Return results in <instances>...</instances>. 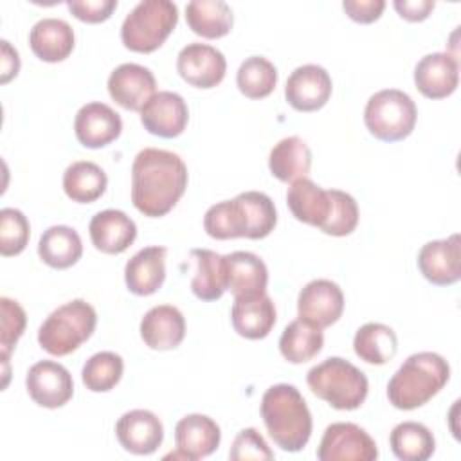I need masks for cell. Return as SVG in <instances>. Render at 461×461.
I'll return each mask as SVG.
<instances>
[{"label": "cell", "mask_w": 461, "mask_h": 461, "mask_svg": "<svg viewBox=\"0 0 461 461\" xmlns=\"http://www.w3.org/2000/svg\"><path fill=\"white\" fill-rule=\"evenodd\" d=\"M187 166L167 149L144 148L131 164V202L148 218L167 214L184 196Z\"/></svg>", "instance_id": "cell-1"}, {"label": "cell", "mask_w": 461, "mask_h": 461, "mask_svg": "<svg viewBox=\"0 0 461 461\" xmlns=\"http://www.w3.org/2000/svg\"><path fill=\"white\" fill-rule=\"evenodd\" d=\"M261 418L272 441L285 452H299L312 436V412L295 385L276 384L261 398Z\"/></svg>", "instance_id": "cell-2"}, {"label": "cell", "mask_w": 461, "mask_h": 461, "mask_svg": "<svg viewBox=\"0 0 461 461\" xmlns=\"http://www.w3.org/2000/svg\"><path fill=\"white\" fill-rule=\"evenodd\" d=\"M448 362L432 351H420L396 369L387 384L389 403L400 411H414L432 400L448 382Z\"/></svg>", "instance_id": "cell-3"}, {"label": "cell", "mask_w": 461, "mask_h": 461, "mask_svg": "<svg viewBox=\"0 0 461 461\" xmlns=\"http://www.w3.org/2000/svg\"><path fill=\"white\" fill-rule=\"evenodd\" d=\"M306 384L317 398L337 411L358 409L369 391L364 371L340 357H330L313 366L306 375Z\"/></svg>", "instance_id": "cell-4"}, {"label": "cell", "mask_w": 461, "mask_h": 461, "mask_svg": "<svg viewBox=\"0 0 461 461\" xmlns=\"http://www.w3.org/2000/svg\"><path fill=\"white\" fill-rule=\"evenodd\" d=\"M97 324V313L85 299H74L54 312L38 330V344L54 357H65L86 342Z\"/></svg>", "instance_id": "cell-5"}, {"label": "cell", "mask_w": 461, "mask_h": 461, "mask_svg": "<svg viewBox=\"0 0 461 461\" xmlns=\"http://www.w3.org/2000/svg\"><path fill=\"white\" fill-rule=\"evenodd\" d=\"M178 22V7L169 0H142L124 18L121 41L126 49L149 54L162 47Z\"/></svg>", "instance_id": "cell-6"}, {"label": "cell", "mask_w": 461, "mask_h": 461, "mask_svg": "<svg viewBox=\"0 0 461 461\" xmlns=\"http://www.w3.org/2000/svg\"><path fill=\"white\" fill-rule=\"evenodd\" d=\"M418 110L412 97L398 88L373 94L364 108V122L369 133L384 142L407 139L416 126Z\"/></svg>", "instance_id": "cell-7"}, {"label": "cell", "mask_w": 461, "mask_h": 461, "mask_svg": "<svg viewBox=\"0 0 461 461\" xmlns=\"http://www.w3.org/2000/svg\"><path fill=\"white\" fill-rule=\"evenodd\" d=\"M376 457L375 439L351 421L328 425L317 448L319 461H375Z\"/></svg>", "instance_id": "cell-8"}, {"label": "cell", "mask_w": 461, "mask_h": 461, "mask_svg": "<svg viewBox=\"0 0 461 461\" xmlns=\"http://www.w3.org/2000/svg\"><path fill=\"white\" fill-rule=\"evenodd\" d=\"M344 312V294L330 279L306 283L297 297V317L313 328L324 330L335 324Z\"/></svg>", "instance_id": "cell-9"}, {"label": "cell", "mask_w": 461, "mask_h": 461, "mask_svg": "<svg viewBox=\"0 0 461 461\" xmlns=\"http://www.w3.org/2000/svg\"><path fill=\"white\" fill-rule=\"evenodd\" d=\"M25 387L31 400L45 409L63 407L74 394L72 375L54 360L32 364L25 376Z\"/></svg>", "instance_id": "cell-10"}, {"label": "cell", "mask_w": 461, "mask_h": 461, "mask_svg": "<svg viewBox=\"0 0 461 461\" xmlns=\"http://www.w3.org/2000/svg\"><path fill=\"white\" fill-rule=\"evenodd\" d=\"M176 70L180 77L196 88H214L227 72L225 56L207 43H187L176 56Z\"/></svg>", "instance_id": "cell-11"}, {"label": "cell", "mask_w": 461, "mask_h": 461, "mask_svg": "<svg viewBox=\"0 0 461 461\" xmlns=\"http://www.w3.org/2000/svg\"><path fill=\"white\" fill-rule=\"evenodd\" d=\"M331 77L321 65H301L286 79L285 97L297 112H317L331 97Z\"/></svg>", "instance_id": "cell-12"}, {"label": "cell", "mask_w": 461, "mask_h": 461, "mask_svg": "<svg viewBox=\"0 0 461 461\" xmlns=\"http://www.w3.org/2000/svg\"><path fill=\"white\" fill-rule=\"evenodd\" d=\"M140 122L146 131L162 139H173L184 133L189 122V108L184 97L176 92L162 90L140 110Z\"/></svg>", "instance_id": "cell-13"}, {"label": "cell", "mask_w": 461, "mask_h": 461, "mask_svg": "<svg viewBox=\"0 0 461 461\" xmlns=\"http://www.w3.org/2000/svg\"><path fill=\"white\" fill-rule=\"evenodd\" d=\"M108 94L124 110L140 112L155 95L157 81L148 67L137 63H122L108 76Z\"/></svg>", "instance_id": "cell-14"}, {"label": "cell", "mask_w": 461, "mask_h": 461, "mask_svg": "<svg viewBox=\"0 0 461 461\" xmlns=\"http://www.w3.org/2000/svg\"><path fill=\"white\" fill-rule=\"evenodd\" d=\"M418 268L421 276L436 286L457 283L461 277L459 234L425 243L418 252Z\"/></svg>", "instance_id": "cell-15"}, {"label": "cell", "mask_w": 461, "mask_h": 461, "mask_svg": "<svg viewBox=\"0 0 461 461\" xmlns=\"http://www.w3.org/2000/svg\"><path fill=\"white\" fill-rule=\"evenodd\" d=\"M115 436L126 452L149 456L162 445L164 427L155 412L133 409L117 420Z\"/></svg>", "instance_id": "cell-16"}, {"label": "cell", "mask_w": 461, "mask_h": 461, "mask_svg": "<svg viewBox=\"0 0 461 461\" xmlns=\"http://www.w3.org/2000/svg\"><path fill=\"white\" fill-rule=\"evenodd\" d=\"M121 115L104 103H86L76 113L74 133L85 148H104L110 142H113L121 135Z\"/></svg>", "instance_id": "cell-17"}, {"label": "cell", "mask_w": 461, "mask_h": 461, "mask_svg": "<svg viewBox=\"0 0 461 461\" xmlns=\"http://www.w3.org/2000/svg\"><path fill=\"white\" fill-rule=\"evenodd\" d=\"M232 209L238 238L263 240L277 223L276 205L272 198L261 191L240 193L232 198Z\"/></svg>", "instance_id": "cell-18"}, {"label": "cell", "mask_w": 461, "mask_h": 461, "mask_svg": "<svg viewBox=\"0 0 461 461\" xmlns=\"http://www.w3.org/2000/svg\"><path fill=\"white\" fill-rule=\"evenodd\" d=\"M459 83V61L448 52L423 56L414 67V85L429 99L452 95Z\"/></svg>", "instance_id": "cell-19"}, {"label": "cell", "mask_w": 461, "mask_h": 461, "mask_svg": "<svg viewBox=\"0 0 461 461\" xmlns=\"http://www.w3.org/2000/svg\"><path fill=\"white\" fill-rule=\"evenodd\" d=\"M221 439L218 423L205 414H187L175 427L176 452L173 457L180 456L184 459H202L211 456Z\"/></svg>", "instance_id": "cell-20"}, {"label": "cell", "mask_w": 461, "mask_h": 461, "mask_svg": "<svg viewBox=\"0 0 461 461\" xmlns=\"http://www.w3.org/2000/svg\"><path fill=\"white\" fill-rule=\"evenodd\" d=\"M140 339L149 349L169 351L185 337V319L173 304H158L148 310L140 321Z\"/></svg>", "instance_id": "cell-21"}, {"label": "cell", "mask_w": 461, "mask_h": 461, "mask_svg": "<svg viewBox=\"0 0 461 461\" xmlns=\"http://www.w3.org/2000/svg\"><path fill=\"white\" fill-rule=\"evenodd\" d=\"M92 245L104 254H122L137 238L135 221L119 209L99 211L88 225Z\"/></svg>", "instance_id": "cell-22"}, {"label": "cell", "mask_w": 461, "mask_h": 461, "mask_svg": "<svg viewBox=\"0 0 461 461\" xmlns=\"http://www.w3.org/2000/svg\"><path fill=\"white\" fill-rule=\"evenodd\" d=\"M230 322L240 337L249 340L265 339L276 324V306L268 294L252 297H234Z\"/></svg>", "instance_id": "cell-23"}, {"label": "cell", "mask_w": 461, "mask_h": 461, "mask_svg": "<svg viewBox=\"0 0 461 461\" xmlns=\"http://www.w3.org/2000/svg\"><path fill=\"white\" fill-rule=\"evenodd\" d=\"M166 247L149 245L133 254L124 267V281L131 294L151 295L166 279Z\"/></svg>", "instance_id": "cell-24"}, {"label": "cell", "mask_w": 461, "mask_h": 461, "mask_svg": "<svg viewBox=\"0 0 461 461\" xmlns=\"http://www.w3.org/2000/svg\"><path fill=\"white\" fill-rule=\"evenodd\" d=\"M225 258L227 290L234 297H252L267 292L268 270L265 261L247 250L230 252Z\"/></svg>", "instance_id": "cell-25"}, {"label": "cell", "mask_w": 461, "mask_h": 461, "mask_svg": "<svg viewBox=\"0 0 461 461\" xmlns=\"http://www.w3.org/2000/svg\"><path fill=\"white\" fill-rule=\"evenodd\" d=\"M74 31L61 18H41L29 32V45L36 58L47 63L67 59L74 50Z\"/></svg>", "instance_id": "cell-26"}, {"label": "cell", "mask_w": 461, "mask_h": 461, "mask_svg": "<svg viewBox=\"0 0 461 461\" xmlns=\"http://www.w3.org/2000/svg\"><path fill=\"white\" fill-rule=\"evenodd\" d=\"M286 203L295 220L321 229L331 211V193L310 178H299L288 187Z\"/></svg>", "instance_id": "cell-27"}, {"label": "cell", "mask_w": 461, "mask_h": 461, "mask_svg": "<svg viewBox=\"0 0 461 461\" xmlns=\"http://www.w3.org/2000/svg\"><path fill=\"white\" fill-rule=\"evenodd\" d=\"M312 167V151L308 144L297 137H285L268 155V169L279 182H295L299 178H306Z\"/></svg>", "instance_id": "cell-28"}, {"label": "cell", "mask_w": 461, "mask_h": 461, "mask_svg": "<svg viewBox=\"0 0 461 461\" xmlns=\"http://www.w3.org/2000/svg\"><path fill=\"white\" fill-rule=\"evenodd\" d=\"M185 22L194 34L218 40L230 32L234 14L221 0H193L185 5Z\"/></svg>", "instance_id": "cell-29"}, {"label": "cell", "mask_w": 461, "mask_h": 461, "mask_svg": "<svg viewBox=\"0 0 461 461\" xmlns=\"http://www.w3.org/2000/svg\"><path fill=\"white\" fill-rule=\"evenodd\" d=\"M83 243L79 234L68 225L49 227L38 241L40 259L58 270L68 268L81 259Z\"/></svg>", "instance_id": "cell-30"}, {"label": "cell", "mask_w": 461, "mask_h": 461, "mask_svg": "<svg viewBox=\"0 0 461 461\" xmlns=\"http://www.w3.org/2000/svg\"><path fill=\"white\" fill-rule=\"evenodd\" d=\"M191 256L196 261V272L191 281V290L200 301H216L227 290L225 258L209 249H193Z\"/></svg>", "instance_id": "cell-31"}, {"label": "cell", "mask_w": 461, "mask_h": 461, "mask_svg": "<svg viewBox=\"0 0 461 461\" xmlns=\"http://www.w3.org/2000/svg\"><path fill=\"white\" fill-rule=\"evenodd\" d=\"M108 178L101 166L90 160L72 162L63 173V191L77 203H92L106 191Z\"/></svg>", "instance_id": "cell-32"}, {"label": "cell", "mask_w": 461, "mask_h": 461, "mask_svg": "<svg viewBox=\"0 0 461 461\" xmlns=\"http://www.w3.org/2000/svg\"><path fill=\"white\" fill-rule=\"evenodd\" d=\"M355 355L373 366H384L394 358L398 339L393 328L382 322H366L353 337Z\"/></svg>", "instance_id": "cell-33"}, {"label": "cell", "mask_w": 461, "mask_h": 461, "mask_svg": "<svg viewBox=\"0 0 461 461\" xmlns=\"http://www.w3.org/2000/svg\"><path fill=\"white\" fill-rule=\"evenodd\" d=\"M324 346L322 330L310 326L308 322L292 321L279 337V351L290 364H304L317 357Z\"/></svg>", "instance_id": "cell-34"}, {"label": "cell", "mask_w": 461, "mask_h": 461, "mask_svg": "<svg viewBox=\"0 0 461 461\" xmlns=\"http://www.w3.org/2000/svg\"><path fill=\"white\" fill-rule=\"evenodd\" d=\"M393 454L402 461H425L436 450V439L429 427L418 421H402L389 434Z\"/></svg>", "instance_id": "cell-35"}, {"label": "cell", "mask_w": 461, "mask_h": 461, "mask_svg": "<svg viewBox=\"0 0 461 461\" xmlns=\"http://www.w3.org/2000/svg\"><path fill=\"white\" fill-rule=\"evenodd\" d=\"M238 90L249 99L270 95L277 85V68L263 56L247 58L236 74Z\"/></svg>", "instance_id": "cell-36"}, {"label": "cell", "mask_w": 461, "mask_h": 461, "mask_svg": "<svg viewBox=\"0 0 461 461\" xmlns=\"http://www.w3.org/2000/svg\"><path fill=\"white\" fill-rule=\"evenodd\" d=\"M122 371L124 362L121 355L113 351H99L85 362L81 369V380L88 391L106 393L121 382Z\"/></svg>", "instance_id": "cell-37"}, {"label": "cell", "mask_w": 461, "mask_h": 461, "mask_svg": "<svg viewBox=\"0 0 461 461\" xmlns=\"http://www.w3.org/2000/svg\"><path fill=\"white\" fill-rule=\"evenodd\" d=\"M29 236L31 225L27 216L14 207H4L0 211V254L4 258L18 256L25 250Z\"/></svg>", "instance_id": "cell-38"}, {"label": "cell", "mask_w": 461, "mask_h": 461, "mask_svg": "<svg viewBox=\"0 0 461 461\" xmlns=\"http://www.w3.org/2000/svg\"><path fill=\"white\" fill-rule=\"evenodd\" d=\"M331 193V211L326 223L321 227L324 234L330 236H348L357 229L358 223V205L357 200L340 189H330Z\"/></svg>", "instance_id": "cell-39"}, {"label": "cell", "mask_w": 461, "mask_h": 461, "mask_svg": "<svg viewBox=\"0 0 461 461\" xmlns=\"http://www.w3.org/2000/svg\"><path fill=\"white\" fill-rule=\"evenodd\" d=\"M0 308H2L0 353H2V358H9L11 351L14 349L16 342L25 331L27 315H25V310L20 306V303L9 297L0 299Z\"/></svg>", "instance_id": "cell-40"}, {"label": "cell", "mask_w": 461, "mask_h": 461, "mask_svg": "<svg viewBox=\"0 0 461 461\" xmlns=\"http://www.w3.org/2000/svg\"><path fill=\"white\" fill-rule=\"evenodd\" d=\"M229 459L232 461H247V459H256V461H270L274 459V452L263 439V436L254 429H243L238 432L234 438L230 450H229Z\"/></svg>", "instance_id": "cell-41"}, {"label": "cell", "mask_w": 461, "mask_h": 461, "mask_svg": "<svg viewBox=\"0 0 461 461\" xmlns=\"http://www.w3.org/2000/svg\"><path fill=\"white\" fill-rule=\"evenodd\" d=\"M203 229L214 240H232L238 238L232 200H223L211 205L203 216Z\"/></svg>", "instance_id": "cell-42"}, {"label": "cell", "mask_w": 461, "mask_h": 461, "mask_svg": "<svg viewBox=\"0 0 461 461\" xmlns=\"http://www.w3.org/2000/svg\"><path fill=\"white\" fill-rule=\"evenodd\" d=\"M67 7L81 22L101 23L117 9V0H70Z\"/></svg>", "instance_id": "cell-43"}, {"label": "cell", "mask_w": 461, "mask_h": 461, "mask_svg": "<svg viewBox=\"0 0 461 461\" xmlns=\"http://www.w3.org/2000/svg\"><path fill=\"white\" fill-rule=\"evenodd\" d=\"M342 9L353 22L373 23L382 16L385 9V2L384 0H344Z\"/></svg>", "instance_id": "cell-44"}, {"label": "cell", "mask_w": 461, "mask_h": 461, "mask_svg": "<svg viewBox=\"0 0 461 461\" xmlns=\"http://www.w3.org/2000/svg\"><path fill=\"white\" fill-rule=\"evenodd\" d=\"M432 0H394L393 7L407 22H423L434 9Z\"/></svg>", "instance_id": "cell-45"}, {"label": "cell", "mask_w": 461, "mask_h": 461, "mask_svg": "<svg viewBox=\"0 0 461 461\" xmlns=\"http://www.w3.org/2000/svg\"><path fill=\"white\" fill-rule=\"evenodd\" d=\"M2 47V58H0V83L5 85L20 72V56L14 47L7 40L0 41Z\"/></svg>", "instance_id": "cell-46"}]
</instances>
